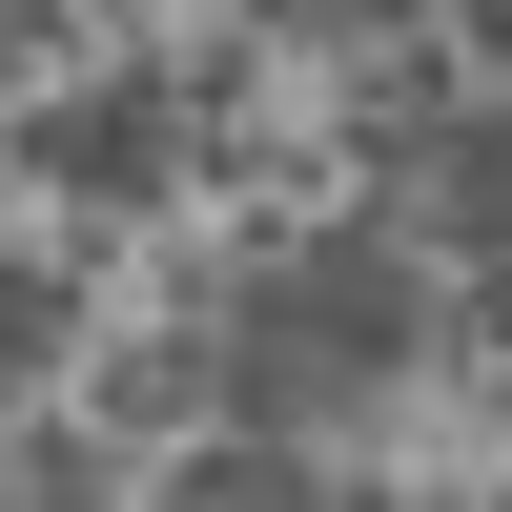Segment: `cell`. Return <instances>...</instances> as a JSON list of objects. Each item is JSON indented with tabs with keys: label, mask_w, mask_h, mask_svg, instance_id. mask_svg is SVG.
Returning <instances> with one entry per match:
<instances>
[{
	"label": "cell",
	"mask_w": 512,
	"mask_h": 512,
	"mask_svg": "<svg viewBox=\"0 0 512 512\" xmlns=\"http://www.w3.org/2000/svg\"><path fill=\"white\" fill-rule=\"evenodd\" d=\"M390 205H410V246H451V267H512V103H451L431 144L390 164Z\"/></svg>",
	"instance_id": "7a4b0ae2"
},
{
	"label": "cell",
	"mask_w": 512,
	"mask_h": 512,
	"mask_svg": "<svg viewBox=\"0 0 512 512\" xmlns=\"http://www.w3.org/2000/svg\"><path fill=\"white\" fill-rule=\"evenodd\" d=\"M267 21H287V41H390L410 0H267Z\"/></svg>",
	"instance_id": "52a82bcc"
},
{
	"label": "cell",
	"mask_w": 512,
	"mask_h": 512,
	"mask_svg": "<svg viewBox=\"0 0 512 512\" xmlns=\"http://www.w3.org/2000/svg\"><path fill=\"white\" fill-rule=\"evenodd\" d=\"M185 492H205V512H267V492H328V472H308V431H205Z\"/></svg>",
	"instance_id": "277c9868"
},
{
	"label": "cell",
	"mask_w": 512,
	"mask_h": 512,
	"mask_svg": "<svg viewBox=\"0 0 512 512\" xmlns=\"http://www.w3.org/2000/svg\"><path fill=\"white\" fill-rule=\"evenodd\" d=\"M185 390H205V349H123V390H103V410H123V431H185Z\"/></svg>",
	"instance_id": "8992f818"
},
{
	"label": "cell",
	"mask_w": 512,
	"mask_h": 512,
	"mask_svg": "<svg viewBox=\"0 0 512 512\" xmlns=\"http://www.w3.org/2000/svg\"><path fill=\"white\" fill-rule=\"evenodd\" d=\"M21 164H41L62 205H144V185H164V82H82V103H41Z\"/></svg>",
	"instance_id": "3957f363"
},
{
	"label": "cell",
	"mask_w": 512,
	"mask_h": 512,
	"mask_svg": "<svg viewBox=\"0 0 512 512\" xmlns=\"http://www.w3.org/2000/svg\"><path fill=\"white\" fill-rule=\"evenodd\" d=\"M41 41H62V21H41V0H0V82H41Z\"/></svg>",
	"instance_id": "ba28073f"
},
{
	"label": "cell",
	"mask_w": 512,
	"mask_h": 512,
	"mask_svg": "<svg viewBox=\"0 0 512 512\" xmlns=\"http://www.w3.org/2000/svg\"><path fill=\"white\" fill-rule=\"evenodd\" d=\"M62 328H82V287H62V267H0V410L62 369Z\"/></svg>",
	"instance_id": "5b68a950"
},
{
	"label": "cell",
	"mask_w": 512,
	"mask_h": 512,
	"mask_svg": "<svg viewBox=\"0 0 512 512\" xmlns=\"http://www.w3.org/2000/svg\"><path fill=\"white\" fill-rule=\"evenodd\" d=\"M246 308H267L328 390H390V369H410V226H328V246H287Z\"/></svg>",
	"instance_id": "6da1fadb"
},
{
	"label": "cell",
	"mask_w": 512,
	"mask_h": 512,
	"mask_svg": "<svg viewBox=\"0 0 512 512\" xmlns=\"http://www.w3.org/2000/svg\"><path fill=\"white\" fill-rule=\"evenodd\" d=\"M472 62H492V82H512V0H472Z\"/></svg>",
	"instance_id": "9c48e42d"
}]
</instances>
